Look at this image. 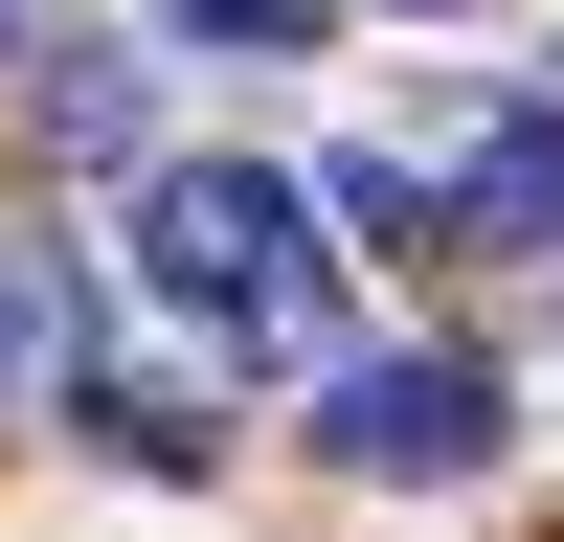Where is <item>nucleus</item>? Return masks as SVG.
<instances>
[{"label":"nucleus","instance_id":"8","mask_svg":"<svg viewBox=\"0 0 564 542\" xmlns=\"http://www.w3.org/2000/svg\"><path fill=\"white\" fill-rule=\"evenodd\" d=\"M0 45H23V0H0Z\"/></svg>","mask_w":564,"mask_h":542},{"label":"nucleus","instance_id":"1","mask_svg":"<svg viewBox=\"0 0 564 542\" xmlns=\"http://www.w3.org/2000/svg\"><path fill=\"white\" fill-rule=\"evenodd\" d=\"M135 294L226 361H294L339 316V249H316V181L271 159H135Z\"/></svg>","mask_w":564,"mask_h":542},{"label":"nucleus","instance_id":"2","mask_svg":"<svg viewBox=\"0 0 564 542\" xmlns=\"http://www.w3.org/2000/svg\"><path fill=\"white\" fill-rule=\"evenodd\" d=\"M316 452H339V475H475L497 452V361L475 339H406V361H339V384H316Z\"/></svg>","mask_w":564,"mask_h":542},{"label":"nucleus","instance_id":"4","mask_svg":"<svg viewBox=\"0 0 564 542\" xmlns=\"http://www.w3.org/2000/svg\"><path fill=\"white\" fill-rule=\"evenodd\" d=\"M45 136H68V159H135V68L113 45H45Z\"/></svg>","mask_w":564,"mask_h":542},{"label":"nucleus","instance_id":"7","mask_svg":"<svg viewBox=\"0 0 564 542\" xmlns=\"http://www.w3.org/2000/svg\"><path fill=\"white\" fill-rule=\"evenodd\" d=\"M406 23H452V0H406Z\"/></svg>","mask_w":564,"mask_h":542},{"label":"nucleus","instance_id":"5","mask_svg":"<svg viewBox=\"0 0 564 542\" xmlns=\"http://www.w3.org/2000/svg\"><path fill=\"white\" fill-rule=\"evenodd\" d=\"M159 23H181V45H294L316 0H159Z\"/></svg>","mask_w":564,"mask_h":542},{"label":"nucleus","instance_id":"3","mask_svg":"<svg viewBox=\"0 0 564 542\" xmlns=\"http://www.w3.org/2000/svg\"><path fill=\"white\" fill-rule=\"evenodd\" d=\"M452 249H564V113H497L452 181Z\"/></svg>","mask_w":564,"mask_h":542},{"label":"nucleus","instance_id":"6","mask_svg":"<svg viewBox=\"0 0 564 542\" xmlns=\"http://www.w3.org/2000/svg\"><path fill=\"white\" fill-rule=\"evenodd\" d=\"M23 361H45V316H23V271H0V384H23Z\"/></svg>","mask_w":564,"mask_h":542}]
</instances>
